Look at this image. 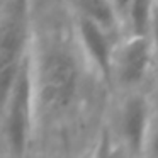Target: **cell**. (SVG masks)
<instances>
[{
	"label": "cell",
	"instance_id": "obj_1",
	"mask_svg": "<svg viewBox=\"0 0 158 158\" xmlns=\"http://www.w3.org/2000/svg\"><path fill=\"white\" fill-rule=\"evenodd\" d=\"M29 60L34 95L32 141L78 146L92 136L94 114L109 89L87 60L66 0H31Z\"/></svg>",
	"mask_w": 158,
	"mask_h": 158
},
{
	"label": "cell",
	"instance_id": "obj_2",
	"mask_svg": "<svg viewBox=\"0 0 158 158\" xmlns=\"http://www.w3.org/2000/svg\"><path fill=\"white\" fill-rule=\"evenodd\" d=\"M34 95L29 51L17 70L0 121V146L9 156H24L32 144Z\"/></svg>",
	"mask_w": 158,
	"mask_h": 158
},
{
	"label": "cell",
	"instance_id": "obj_3",
	"mask_svg": "<svg viewBox=\"0 0 158 158\" xmlns=\"http://www.w3.org/2000/svg\"><path fill=\"white\" fill-rule=\"evenodd\" d=\"M31 43V0H0V121Z\"/></svg>",
	"mask_w": 158,
	"mask_h": 158
},
{
	"label": "cell",
	"instance_id": "obj_4",
	"mask_svg": "<svg viewBox=\"0 0 158 158\" xmlns=\"http://www.w3.org/2000/svg\"><path fill=\"white\" fill-rule=\"evenodd\" d=\"M153 66L150 36H127L116 43L110 61L112 87L121 92L141 89Z\"/></svg>",
	"mask_w": 158,
	"mask_h": 158
},
{
	"label": "cell",
	"instance_id": "obj_5",
	"mask_svg": "<svg viewBox=\"0 0 158 158\" xmlns=\"http://www.w3.org/2000/svg\"><path fill=\"white\" fill-rule=\"evenodd\" d=\"M117 109V134L124 151L131 156L144 155V144L151 124L155 106L141 89L123 92Z\"/></svg>",
	"mask_w": 158,
	"mask_h": 158
},
{
	"label": "cell",
	"instance_id": "obj_6",
	"mask_svg": "<svg viewBox=\"0 0 158 158\" xmlns=\"http://www.w3.org/2000/svg\"><path fill=\"white\" fill-rule=\"evenodd\" d=\"M73 26H75L77 38H78V43L87 60L104 78V82L109 87H112L110 61H112V49L116 44L112 41V34L107 32L104 27H100L99 24H95L94 21L77 14L75 10H73Z\"/></svg>",
	"mask_w": 158,
	"mask_h": 158
},
{
	"label": "cell",
	"instance_id": "obj_7",
	"mask_svg": "<svg viewBox=\"0 0 158 158\" xmlns=\"http://www.w3.org/2000/svg\"><path fill=\"white\" fill-rule=\"evenodd\" d=\"M72 9L77 14L94 21L112 36L121 32V24L110 0H72Z\"/></svg>",
	"mask_w": 158,
	"mask_h": 158
},
{
	"label": "cell",
	"instance_id": "obj_8",
	"mask_svg": "<svg viewBox=\"0 0 158 158\" xmlns=\"http://www.w3.org/2000/svg\"><path fill=\"white\" fill-rule=\"evenodd\" d=\"M155 0H131L124 17L123 31L127 36H148Z\"/></svg>",
	"mask_w": 158,
	"mask_h": 158
},
{
	"label": "cell",
	"instance_id": "obj_9",
	"mask_svg": "<svg viewBox=\"0 0 158 158\" xmlns=\"http://www.w3.org/2000/svg\"><path fill=\"white\" fill-rule=\"evenodd\" d=\"M150 43H151V53H153V66L158 73V4L155 2L153 14H151V24H150Z\"/></svg>",
	"mask_w": 158,
	"mask_h": 158
},
{
	"label": "cell",
	"instance_id": "obj_10",
	"mask_svg": "<svg viewBox=\"0 0 158 158\" xmlns=\"http://www.w3.org/2000/svg\"><path fill=\"white\" fill-rule=\"evenodd\" d=\"M114 5V10L117 14V19H119V24H121V31H123V24H124V17H126V12L127 7H129V2L131 0H110Z\"/></svg>",
	"mask_w": 158,
	"mask_h": 158
},
{
	"label": "cell",
	"instance_id": "obj_11",
	"mask_svg": "<svg viewBox=\"0 0 158 158\" xmlns=\"http://www.w3.org/2000/svg\"><path fill=\"white\" fill-rule=\"evenodd\" d=\"M155 2H156V4H158V0H155Z\"/></svg>",
	"mask_w": 158,
	"mask_h": 158
}]
</instances>
